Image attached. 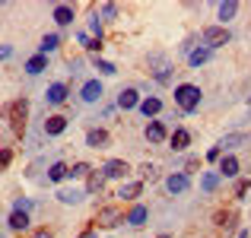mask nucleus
<instances>
[{"instance_id": "f257e3e1", "label": "nucleus", "mask_w": 251, "mask_h": 238, "mask_svg": "<svg viewBox=\"0 0 251 238\" xmlns=\"http://www.w3.org/2000/svg\"><path fill=\"white\" fill-rule=\"evenodd\" d=\"M3 115H6V121H10L13 134L23 137V134H25V115H29V102H25V98H16V102L6 105Z\"/></svg>"}, {"instance_id": "f03ea898", "label": "nucleus", "mask_w": 251, "mask_h": 238, "mask_svg": "<svg viewBox=\"0 0 251 238\" xmlns=\"http://www.w3.org/2000/svg\"><path fill=\"white\" fill-rule=\"evenodd\" d=\"M175 102H178V108H181V111L201 108V89H197V86H191V83H181L175 89Z\"/></svg>"}, {"instance_id": "7ed1b4c3", "label": "nucleus", "mask_w": 251, "mask_h": 238, "mask_svg": "<svg viewBox=\"0 0 251 238\" xmlns=\"http://www.w3.org/2000/svg\"><path fill=\"white\" fill-rule=\"evenodd\" d=\"M201 38H203V45H207V48H223V45L232 42V35H229L226 25H207Z\"/></svg>"}, {"instance_id": "20e7f679", "label": "nucleus", "mask_w": 251, "mask_h": 238, "mask_svg": "<svg viewBox=\"0 0 251 238\" xmlns=\"http://www.w3.org/2000/svg\"><path fill=\"white\" fill-rule=\"evenodd\" d=\"M96 222H99V226H105V229H111V226H118V222H124L121 207H102V210L96 213Z\"/></svg>"}, {"instance_id": "39448f33", "label": "nucleus", "mask_w": 251, "mask_h": 238, "mask_svg": "<svg viewBox=\"0 0 251 238\" xmlns=\"http://www.w3.org/2000/svg\"><path fill=\"white\" fill-rule=\"evenodd\" d=\"M127 162H124V159H108V162L102 165V175L105 178H127Z\"/></svg>"}, {"instance_id": "423d86ee", "label": "nucleus", "mask_w": 251, "mask_h": 238, "mask_svg": "<svg viewBox=\"0 0 251 238\" xmlns=\"http://www.w3.org/2000/svg\"><path fill=\"white\" fill-rule=\"evenodd\" d=\"M166 188L172 190V194H184V190L191 188V178L184 175V171H175V175H169V181H166Z\"/></svg>"}, {"instance_id": "0eeeda50", "label": "nucleus", "mask_w": 251, "mask_h": 238, "mask_svg": "<svg viewBox=\"0 0 251 238\" xmlns=\"http://www.w3.org/2000/svg\"><path fill=\"white\" fill-rule=\"evenodd\" d=\"M67 130V118L64 115H51L48 121H45V134L48 137H57V134H64Z\"/></svg>"}, {"instance_id": "6e6552de", "label": "nucleus", "mask_w": 251, "mask_h": 238, "mask_svg": "<svg viewBox=\"0 0 251 238\" xmlns=\"http://www.w3.org/2000/svg\"><path fill=\"white\" fill-rule=\"evenodd\" d=\"M118 105H121L124 111H127V108H137V105H140V92H137V89H121Z\"/></svg>"}, {"instance_id": "1a4fd4ad", "label": "nucleus", "mask_w": 251, "mask_h": 238, "mask_svg": "<svg viewBox=\"0 0 251 238\" xmlns=\"http://www.w3.org/2000/svg\"><path fill=\"white\" fill-rule=\"evenodd\" d=\"M102 98V83L99 79H89V83L83 86V102H99Z\"/></svg>"}, {"instance_id": "9d476101", "label": "nucleus", "mask_w": 251, "mask_h": 238, "mask_svg": "<svg viewBox=\"0 0 251 238\" xmlns=\"http://www.w3.org/2000/svg\"><path fill=\"white\" fill-rule=\"evenodd\" d=\"M220 175H223V178L239 175V159H235V156H223V159H220Z\"/></svg>"}, {"instance_id": "9b49d317", "label": "nucleus", "mask_w": 251, "mask_h": 238, "mask_svg": "<svg viewBox=\"0 0 251 238\" xmlns=\"http://www.w3.org/2000/svg\"><path fill=\"white\" fill-rule=\"evenodd\" d=\"M48 102L51 105H64V102H67V86H64V83L48 86Z\"/></svg>"}, {"instance_id": "f8f14e48", "label": "nucleus", "mask_w": 251, "mask_h": 238, "mask_svg": "<svg viewBox=\"0 0 251 238\" xmlns=\"http://www.w3.org/2000/svg\"><path fill=\"white\" fill-rule=\"evenodd\" d=\"M147 140L150 143H162V140H166V127H162V121H150L147 124Z\"/></svg>"}, {"instance_id": "ddd939ff", "label": "nucleus", "mask_w": 251, "mask_h": 238, "mask_svg": "<svg viewBox=\"0 0 251 238\" xmlns=\"http://www.w3.org/2000/svg\"><path fill=\"white\" fill-rule=\"evenodd\" d=\"M150 64L156 67V70H153L156 79H159V83H166V79H169V70H172V67H169V61H166V57H156V54H153V57H150Z\"/></svg>"}, {"instance_id": "4468645a", "label": "nucleus", "mask_w": 251, "mask_h": 238, "mask_svg": "<svg viewBox=\"0 0 251 238\" xmlns=\"http://www.w3.org/2000/svg\"><path fill=\"white\" fill-rule=\"evenodd\" d=\"M105 143H108V134H105L102 127H99V130H89V134H86V146H92V149H102Z\"/></svg>"}, {"instance_id": "2eb2a0df", "label": "nucleus", "mask_w": 251, "mask_h": 238, "mask_svg": "<svg viewBox=\"0 0 251 238\" xmlns=\"http://www.w3.org/2000/svg\"><path fill=\"white\" fill-rule=\"evenodd\" d=\"M54 23H57V25H67V23H74V6H67V3H57V6H54Z\"/></svg>"}, {"instance_id": "dca6fc26", "label": "nucleus", "mask_w": 251, "mask_h": 238, "mask_svg": "<svg viewBox=\"0 0 251 238\" xmlns=\"http://www.w3.org/2000/svg\"><path fill=\"white\" fill-rule=\"evenodd\" d=\"M169 143H172V149H175V153H178V149H184V146H188V143H191V134H188V130H184V127H178L175 134L169 137Z\"/></svg>"}, {"instance_id": "f3484780", "label": "nucleus", "mask_w": 251, "mask_h": 238, "mask_svg": "<svg viewBox=\"0 0 251 238\" xmlns=\"http://www.w3.org/2000/svg\"><path fill=\"white\" fill-rule=\"evenodd\" d=\"M10 226L16 229V232L29 229V213H25V210H13V213H10Z\"/></svg>"}, {"instance_id": "a211bd4d", "label": "nucleus", "mask_w": 251, "mask_h": 238, "mask_svg": "<svg viewBox=\"0 0 251 238\" xmlns=\"http://www.w3.org/2000/svg\"><path fill=\"white\" fill-rule=\"evenodd\" d=\"M140 190H143L140 181H127V184H121L118 197H124V200H134V197H140Z\"/></svg>"}, {"instance_id": "6ab92c4d", "label": "nucleus", "mask_w": 251, "mask_h": 238, "mask_svg": "<svg viewBox=\"0 0 251 238\" xmlns=\"http://www.w3.org/2000/svg\"><path fill=\"white\" fill-rule=\"evenodd\" d=\"M140 111L147 118H156L162 111V102H159V98H143V102H140Z\"/></svg>"}, {"instance_id": "aec40b11", "label": "nucleus", "mask_w": 251, "mask_h": 238, "mask_svg": "<svg viewBox=\"0 0 251 238\" xmlns=\"http://www.w3.org/2000/svg\"><path fill=\"white\" fill-rule=\"evenodd\" d=\"M147 216H150L147 207H140V203H137V207L127 213V222H130V226H143V222H147Z\"/></svg>"}, {"instance_id": "412c9836", "label": "nucleus", "mask_w": 251, "mask_h": 238, "mask_svg": "<svg viewBox=\"0 0 251 238\" xmlns=\"http://www.w3.org/2000/svg\"><path fill=\"white\" fill-rule=\"evenodd\" d=\"M245 140H248V134H229V137H223L220 149H235V146H242Z\"/></svg>"}, {"instance_id": "4be33fe9", "label": "nucleus", "mask_w": 251, "mask_h": 238, "mask_svg": "<svg viewBox=\"0 0 251 238\" xmlns=\"http://www.w3.org/2000/svg\"><path fill=\"white\" fill-rule=\"evenodd\" d=\"M83 197H86V190H61V194H57V200H61V203H80L83 200Z\"/></svg>"}, {"instance_id": "5701e85b", "label": "nucleus", "mask_w": 251, "mask_h": 238, "mask_svg": "<svg viewBox=\"0 0 251 238\" xmlns=\"http://www.w3.org/2000/svg\"><path fill=\"white\" fill-rule=\"evenodd\" d=\"M191 67H201V64H207L210 61V48H197V51H191Z\"/></svg>"}, {"instance_id": "b1692460", "label": "nucleus", "mask_w": 251, "mask_h": 238, "mask_svg": "<svg viewBox=\"0 0 251 238\" xmlns=\"http://www.w3.org/2000/svg\"><path fill=\"white\" fill-rule=\"evenodd\" d=\"M67 175H70V168H67L64 162H54V165H51V171H48V178H51V181H64Z\"/></svg>"}, {"instance_id": "393cba45", "label": "nucleus", "mask_w": 251, "mask_h": 238, "mask_svg": "<svg viewBox=\"0 0 251 238\" xmlns=\"http://www.w3.org/2000/svg\"><path fill=\"white\" fill-rule=\"evenodd\" d=\"M102 184H105V175H89L86 178V194H96V190H102Z\"/></svg>"}, {"instance_id": "a878e982", "label": "nucleus", "mask_w": 251, "mask_h": 238, "mask_svg": "<svg viewBox=\"0 0 251 238\" xmlns=\"http://www.w3.org/2000/svg\"><path fill=\"white\" fill-rule=\"evenodd\" d=\"M216 226L232 229V226H235V213H232V210H229V213H226V210H220V213H216Z\"/></svg>"}, {"instance_id": "bb28decb", "label": "nucleus", "mask_w": 251, "mask_h": 238, "mask_svg": "<svg viewBox=\"0 0 251 238\" xmlns=\"http://www.w3.org/2000/svg\"><path fill=\"white\" fill-rule=\"evenodd\" d=\"M45 64H48V57H45V54H35L29 64H25V70H29V73H42V70H45Z\"/></svg>"}, {"instance_id": "cd10ccee", "label": "nucleus", "mask_w": 251, "mask_h": 238, "mask_svg": "<svg viewBox=\"0 0 251 238\" xmlns=\"http://www.w3.org/2000/svg\"><path fill=\"white\" fill-rule=\"evenodd\" d=\"M220 171H210V175H203V181H201V188L203 190H207V194H210V190H216V184H220Z\"/></svg>"}, {"instance_id": "c85d7f7f", "label": "nucleus", "mask_w": 251, "mask_h": 238, "mask_svg": "<svg viewBox=\"0 0 251 238\" xmlns=\"http://www.w3.org/2000/svg\"><path fill=\"white\" fill-rule=\"evenodd\" d=\"M235 13H239V3H235V0H229V3H220V19H232Z\"/></svg>"}, {"instance_id": "c756f323", "label": "nucleus", "mask_w": 251, "mask_h": 238, "mask_svg": "<svg viewBox=\"0 0 251 238\" xmlns=\"http://www.w3.org/2000/svg\"><path fill=\"white\" fill-rule=\"evenodd\" d=\"M57 45H61V35H45V38H42V54H48V51H54Z\"/></svg>"}, {"instance_id": "7c9ffc66", "label": "nucleus", "mask_w": 251, "mask_h": 238, "mask_svg": "<svg viewBox=\"0 0 251 238\" xmlns=\"http://www.w3.org/2000/svg\"><path fill=\"white\" fill-rule=\"evenodd\" d=\"M89 175H92V168L86 162H76L74 168H70V178H89Z\"/></svg>"}, {"instance_id": "2f4dec72", "label": "nucleus", "mask_w": 251, "mask_h": 238, "mask_svg": "<svg viewBox=\"0 0 251 238\" xmlns=\"http://www.w3.org/2000/svg\"><path fill=\"white\" fill-rule=\"evenodd\" d=\"M80 42H83V45H86L89 51H99V48H102V38H89V35H80Z\"/></svg>"}, {"instance_id": "473e14b6", "label": "nucleus", "mask_w": 251, "mask_h": 238, "mask_svg": "<svg viewBox=\"0 0 251 238\" xmlns=\"http://www.w3.org/2000/svg\"><path fill=\"white\" fill-rule=\"evenodd\" d=\"M96 70H102V73H118V67H115V64H108V61H99V57H96Z\"/></svg>"}, {"instance_id": "72a5a7b5", "label": "nucleus", "mask_w": 251, "mask_h": 238, "mask_svg": "<svg viewBox=\"0 0 251 238\" xmlns=\"http://www.w3.org/2000/svg\"><path fill=\"white\" fill-rule=\"evenodd\" d=\"M248 190H251V181H239V188H235V197L242 200V197H245Z\"/></svg>"}, {"instance_id": "f704fd0d", "label": "nucleus", "mask_w": 251, "mask_h": 238, "mask_svg": "<svg viewBox=\"0 0 251 238\" xmlns=\"http://www.w3.org/2000/svg\"><path fill=\"white\" fill-rule=\"evenodd\" d=\"M143 178H156V175H159V171H156V165H143Z\"/></svg>"}, {"instance_id": "c9c22d12", "label": "nucleus", "mask_w": 251, "mask_h": 238, "mask_svg": "<svg viewBox=\"0 0 251 238\" xmlns=\"http://www.w3.org/2000/svg\"><path fill=\"white\" fill-rule=\"evenodd\" d=\"M207 159H210V162H216V159H223V149H220V146H213V149L207 153Z\"/></svg>"}, {"instance_id": "e433bc0d", "label": "nucleus", "mask_w": 251, "mask_h": 238, "mask_svg": "<svg viewBox=\"0 0 251 238\" xmlns=\"http://www.w3.org/2000/svg\"><path fill=\"white\" fill-rule=\"evenodd\" d=\"M102 13H105V16H115L118 6H115V3H105V6H102Z\"/></svg>"}, {"instance_id": "4c0bfd02", "label": "nucleus", "mask_w": 251, "mask_h": 238, "mask_svg": "<svg viewBox=\"0 0 251 238\" xmlns=\"http://www.w3.org/2000/svg\"><path fill=\"white\" fill-rule=\"evenodd\" d=\"M10 159H13V156H10V149H0V165H6Z\"/></svg>"}, {"instance_id": "58836bf2", "label": "nucleus", "mask_w": 251, "mask_h": 238, "mask_svg": "<svg viewBox=\"0 0 251 238\" xmlns=\"http://www.w3.org/2000/svg\"><path fill=\"white\" fill-rule=\"evenodd\" d=\"M32 238H54V235H51V232H48V229H38V232H35V235H32Z\"/></svg>"}, {"instance_id": "ea45409f", "label": "nucleus", "mask_w": 251, "mask_h": 238, "mask_svg": "<svg viewBox=\"0 0 251 238\" xmlns=\"http://www.w3.org/2000/svg\"><path fill=\"white\" fill-rule=\"evenodd\" d=\"M3 57H10V48H6V45L0 48V61H3Z\"/></svg>"}, {"instance_id": "a19ab883", "label": "nucleus", "mask_w": 251, "mask_h": 238, "mask_svg": "<svg viewBox=\"0 0 251 238\" xmlns=\"http://www.w3.org/2000/svg\"><path fill=\"white\" fill-rule=\"evenodd\" d=\"M80 238H96V235H92V232H83V235H80Z\"/></svg>"}, {"instance_id": "79ce46f5", "label": "nucleus", "mask_w": 251, "mask_h": 238, "mask_svg": "<svg viewBox=\"0 0 251 238\" xmlns=\"http://www.w3.org/2000/svg\"><path fill=\"white\" fill-rule=\"evenodd\" d=\"M239 238H248V232H239Z\"/></svg>"}]
</instances>
